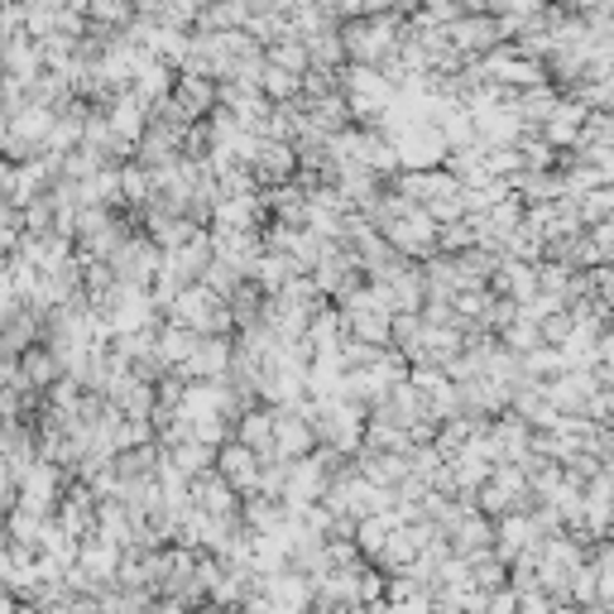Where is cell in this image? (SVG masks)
Masks as SVG:
<instances>
[{
	"mask_svg": "<svg viewBox=\"0 0 614 614\" xmlns=\"http://www.w3.org/2000/svg\"><path fill=\"white\" fill-rule=\"evenodd\" d=\"M226 476H231V480H241V485H250V480H255L250 456H245V451H231V456H226Z\"/></svg>",
	"mask_w": 614,
	"mask_h": 614,
	"instance_id": "7a4b0ae2",
	"label": "cell"
},
{
	"mask_svg": "<svg viewBox=\"0 0 614 614\" xmlns=\"http://www.w3.org/2000/svg\"><path fill=\"white\" fill-rule=\"evenodd\" d=\"M585 115H591V107H585L581 97L577 101L561 97L557 111L543 121V139H547V145H557V149H577V139H581V130H585Z\"/></svg>",
	"mask_w": 614,
	"mask_h": 614,
	"instance_id": "6da1fadb",
	"label": "cell"
},
{
	"mask_svg": "<svg viewBox=\"0 0 614 614\" xmlns=\"http://www.w3.org/2000/svg\"><path fill=\"white\" fill-rule=\"evenodd\" d=\"M567 5H571V10H591V15H595V10L610 5V0H567Z\"/></svg>",
	"mask_w": 614,
	"mask_h": 614,
	"instance_id": "3957f363",
	"label": "cell"
}]
</instances>
